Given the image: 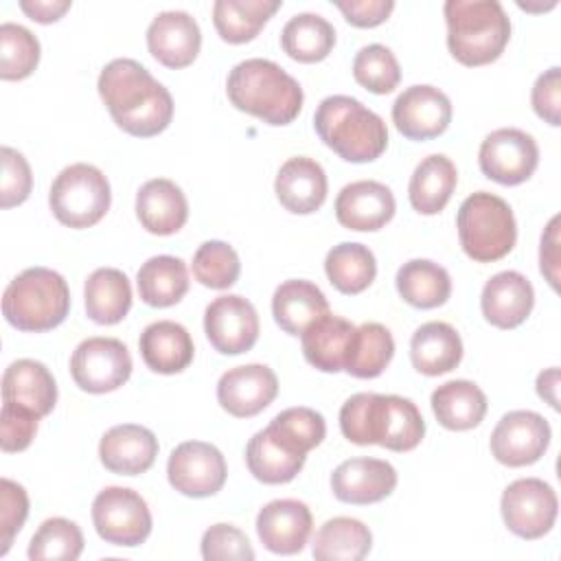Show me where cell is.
Here are the masks:
<instances>
[{"mask_svg": "<svg viewBox=\"0 0 561 561\" xmlns=\"http://www.w3.org/2000/svg\"><path fill=\"white\" fill-rule=\"evenodd\" d=\"M96 88L114 123L131 136H158L173 118L171 92L136 59L118 57L105 64Z\"/></svg>", "mask_w": 561, "mask_h": 561, "instance_id": "1", "label": "cell"}, {"mask_svg": "<svg viewBox=\"0 0 561 561\" xmlns=\"http://www.w3.org/2000/svg\"><path fill=\"white\" fill-rule=\"evenodd\" d=\"M340 430L355 445H381L410 451L425 436V421L412 399L399 394L357 392L340 408Z\"/></svg>", "mask_w": 561, "mask_h": 561, "instance_id": "2", "label": "cell"}, {"mask_svg": "<svg viewBox=\"0 0 561 561\" xmlns=\"http://www.w3.org/2000/svg\"><path fill=\"white\" fill-rule=\"evenodd\" d=\"M230 103L267 125H289L302 110V88L276 61L252 57L239 61L226 81Z\"/></svg>", "mask_w": 561, "mask_h": 561, "instance_id": "3", "label": "cell"}, {"mask_svg": "<svg viewBox=\"0 0 561 561\" xmlns=\"http://www.w3.org/2000/svg\"><path fill=\"white\" fill-rule=\"evenodd\" d=\"M320 140L346 162H373L388 147V127L379 114L346 94L320 101L313 114Z\"/></svg>", "mask_w": 561, "mask_h": 561, "instance_id": "4", "label": "cell"}, {"mask_svg": "<svg viewBox=\"0 0 561 561\" xmlns=\"http://www.w3.org/2000/svg\"><path fill=\"white\" fill-rule=\"evenodd\" d=\"M447 48L462 66L495 61L508 39L511 20L497 0H447Z\"/></svg>", "mask_w": 561, "mask_h": 561, "instance_id": "5", "label": "cell"}, {"mask_svg": "<svg viewBox=\"0 0 561 561\" xmlns=\"http://www.w3.org/2000/svg\"><path fill=\"white\" fill-rule=\"evenodd\" d=\"M68 311V283L59 272L42 265L20 272L2 294V313L18 331H50L66 320Z\"/></svg>", "mask_w": 561, "mask_h": 561, "instance_id": "6", "label": "cell"}, {"mask_svg": "<svg viewBox=\"0 0 561 561\" xmlns=\"http://www.w3.org/2000/svg\"><path fill=\"white\" fill-rule=\"evenodd\" d=\"M456 228L465 254L478 263L504 259L517 241L513 208L506 199L489 191H478L462 199Z\"/></svg>", "mask_w": 561, "mask_h": 561, "instance_id": "7", "label": "cell"}, {"mask_svg": "<svg viewBox=\"0 0 561 561\" xmlns=\"http://www.w3.org/2000/svg\"><path fill=\"white\" fill-rule=\"evenodd\" d=\"M48 204L59 224L75 230L90 228L99 224L110 210V182L94 164H70L61 169L53 180Z\"/></svg>", "mask_w": 561, "mask_h": 561, "instance_id": "8", "label": "cell"}, {"mask_svg": "<svg viewBox=\"0 0 561 561\" xmlns=\"http://www.w3.org/2000/svg\"><path fill=\"white\" fill-rule=\"evenodd\" d=\"M92 524L105 543L136 548L151 533V511L138 491L105 486L92 502Z\"/></svg>", "mask_w": 561, "mask_h": 561, "instance_id": "9", "label": "cell"}, {"mask_svg": "<svg viewBox=\"0 0 561 561\" xmlns=\"http://www.w3.org/2000/svg\"><path fill=\"white\" fill-rule=\"evenodd\" d=\"M500 511L513 535L522 539H539L552 530L559 500L554 489L541 478H519L504 489Z\"/></svg>", "mask_w": 561, "mask_h": 561, "instance_id": "10", "label": "cell"}, {"mask_svg": "<svg viewBox=\"0 0 561 561\" xmlns=\"http://www.w3.org/2000/svg\"><path fill=\"white\" fill-rule=\"evenodd\" d=\"M131 355L116 337H88L77 344L70 357L75 383L92 394L118 390L131 375Z\"/></svg>", "mask_w": 561, "mask_h": 561, "instance_id": "11", "label": "cell"}, {"mask_svg": "<svg viewBox=\"0 0 561 561\" xmlns=\"http://www.w3.org/2000/svg\"><path fill=\"white\" fill-rule=\"evenodd\" d=\"M480 171L504 186L526 182L539 164V147L530 134L517 127L491 131L478 151Z\"/></svg>", "mask_w": 561, "mask_h": 561, "instance_id": "12", "label": "cell"}, {"mask_svg": "<svg viewBox=\"0 0 561 561\" xmlns=\"http://www.w3.org/2000/svg\"><path fill=\"white\" fill-rule=\"evenodd\" d=\"M167 478L182 495L210 497L226 484V458L210 443L184 440L169 456Z\"/></svg>", "mask_w": 561, "mask_h": 561, "instance_id": "13", "label": "cell"}, {"mask_svg": "<svg viewBox=\"0 0 561 561\" xmlns=\"http://www.w3.org/2000/svg\"><path fill=\"white\" fill-rule=\"evenodd\" d=\"M552 438L550 423L533 410L506 412L491 432V454L506 467H526L537 462Z\"/></svg>", "mask_w": 561, "mask_h": 561, "instance_id": "14", "label": "cell"}, {"mask_svg": "<svg viewBox=\"0 0 561 561\" xmlns=\"http://www.w3.org/2000/svg\"><path fill=\"white\" fill-rule=\"evenodd\" d=\"M259 313L254 305L239 296L226 294L215 298L204 311V331L210 346L221 355H241L259 340Z\"/></svg>", "mask_w": 561, "mask_h": 561, "instance_id": "15", "label": "cell"}, {"mask_svg": "<svg viewBox=\"0 0 561 561\" xmlns=\"http://www.w3.org/2000/svg\"><path fill=\"white\" fill-rule=\"evenodd\" d=\"M392 123L410 140L436 138L451 123V101L434 85H410L392 103Z\"/></svg>", "mask_w": 561, "mask_h": 561, "instance_id": "16", "label": "cell"}, {"mask_svg": "<svg viewBox=\"0 0 561 561\" xmlns=\"http://www.w3.org/2000/svg\"><path fill=\"white\" fill-rule=\"evenodd\" d=\"M276 394L278 377L265 364L234 366L217 381L219 405L237 419L256 416L276 399Z\"/></svg>", "mask_w": 561, "mask_h": 561, "instance_id": "17", "label": "cell"}, {"mask_svg": "<svg viewBox=\"0 0 561 561\" xmlns=\"http://www.w3.org/2000/svg\"><path fill=\"white\" fill-rule=\"evenodd\" d=\"M313 517L305 502L283 497L267 502L256 515V535L274 554L300 552L311 535Z\"/></svg>", "mask_w": 561, "mask_h": 561, "instance_id": "18", "label": "cell"}, {"mask_svg": "<svg viewBox=\"0 0 561 561\" xmlns=\"http://www.w3.org/2000/svg\"><path fill=\"white\" fill-rule=\"evenodd\" d=\"M397 486V469L381 458H348L331 473V491L346 504H375Z\"/></svg>", "mask_w": 561, "mask_h": 561, "instance_id": "19", "label": "cell"}, {"mask_svg": "<svg viewBox=\"0 0 561 561\" xmlns=\"http://www.w3.org/2000/svg\"><path fill=\"white\" fill-rule=\"evenodd\" d=\"M147 48L167 68H186L202 48L197 20L186 11H162L147 26Z\"/></svg>", "mask_w": 561, "mask_h": 561, "instance_id": "20", "label": "cell"}, {"mask_svg": "<svg viewBox=\"0 0 561 561\" xmlns=\"http://www.w3.org/2000/svg\"><path fill=\"white\" fill-rule=\"evenodd\" d=\"M397 210L392 191L377 180H357L346 184L335 197V217L340 226L355 232H375L383 228Z\"/></svg>", "mask_w": 561, "mask_h": 561, "instance_id": "21", "label": "cell"}, {"mask_svg": "<svg viewBox=\"0 0 561 561\" xmlns=\"http://www.w3.org/2000/svg\"><path fill=\"white\" fill-rule=\"evenodd\" d=\"M156 434L138 423L110 427L99 443L101 465L118 476H138L151 469L158 456Z\"/></svg>", "mask_w": 561, "mask_h": 561, "instance_id": "22", "label": "cell"}, {"mask_svg": "<svg viewBox=\"0 0 561 561\" xmlns=\"http://www.w3.org/2000/svg\"><path fill=\"white\" fill-rule=\"evenodd\" d=\"M535 305V289L530 280L515 272L504 270L493 274L480 296L482 316L489 324L497 329H515L530 316Z\"/></svg>", "mask_w": 561, "mask_h": 561, "instance_id": "23", "label": "cell"}, {"mask_svg": "<svg viewBox=\"0 0 561 561\" xmlns=\"http://www.w3.org/2000/svg\"><path fill=\"white\" fill-rule=\"evenodd\" d=\"M274 191L285 210L311 215L324 204L329 182L320 162L307 156H294L278 169Z\"/></svg>", "mask_w": 561, "mask_h": 561, "instance_id": "24", "label": "cell"}, {"mask_svg": "<svg viewBox=\"0 0 561 561\" xmlns=\"http://www.w3.org/2000/svg\"><path fill=\"white\" fill-rule=\"evenodd\" d=\"M136 217L151 234H175L188 219L186 195L173 180H147L136 193Z\"/></svg>", "mask_w": 561, "mask_h": 561, "instance_id": "25", "label": "cell"}, {"mask_svg": "<svg viewBox=\"0 0 561 561\" xmlns=\"http://www.w3.org/2000/svg\"><path fill=\"white\" fill-rule=\"evenodd\" d=\"M140 357L149 370L160 375H175L188 368L195 355L193 337L180 322L158 320L145 327L138 340Z\"/></svg>", "mask_w": 561, "mask_h": 561, "instance_id": "26", "label": "cell"}, {"mask_svg": "<svg viewBox=\"0 0 561 561\" xmlns=\"http://www.w3.org/2000/svg\"><path fill=\"white\" fill-rule=\"evenodd\" d=\"M2 401L28 408L39 419L50 414L57 403L53 373L37 359H15L2 375Z\"/></svg>", "mask_w": 561, "mask_h": 561, "instance_id": "27", "label": "cell"}, {"mask_svg": "<svg viewBox=\"0 0 561 561\" xmlns=\"http://www.w3.org/2000/svg\"><path fill=\"white\" fill-rule=\"evenodd\" d=\"M324 313H329V300L311 280L289 278L280 283L272 296V316L289 335H302V331Z\"/></svg>", "mask_w": 561, "mask_h": 561, "instance_id": "28", "label": "cell"}, {"mask_svg": "<svg viewBox=\"0 0 561 561\" xmlns=\"http://www.w3.org/2000/svg\"><path fill=\"white\" fill-rule=\"evenodd\" d=\"M412 366L427 377L454 370L462 359V340L458 331L440 320L421 324L410 340Z\"/></svg>", "mask_w": 561, "mask_h": 561, "instance_id": "29", "label": "cell"}, {"mask_svg": "<svg viewBox=\"0 0 561 561\" xmlns=\"http://www.w3.org/2000/svg\"><path fill=\"white\" fill-rule=\"evenodd\" d=\"M353 333L355 324L351 320L324 313L302 331V355L322 373H340L344 370Z\"/></svg>", "mask_w": 561, "mask_h": 561, "instance_id": "30", "label": "cell"}, {"mask_svg": "<svg viewBox=\"0 0 561 561\" xmlns=\"http://www.w3.org/2000/svg\"><path fill=\"white\" fill-rule=\"evenodd\" d=\"M432 412L436 421L451 432H467L482 423L486 414V394L469 379H451L432 392Z\"/></svg>", "mask_w": 561, "mask_h": 561, "instance_id": "31", "label": "cell"}, {"mask_svg": "<svg viewBox=\"0 0 561 561\" xmlns=\"http://www.w3.org/2000/svg\"><path fill=\"white\" fill-rule=\"evenodd\" d=\"M456 184H458L456 164L443 153H432L416 164L410 178V184H408L410 204L421 215H436L451 199Z\"/></svg>", "mask_w": 561, "mask_h": 561, "instance_id": "32", "label": "cell"}, {"mask_svg": "<svg viewBox=\"0 0 561 561\" xmlns=\"http://www.w3.org/2000/svg\"><path fill=\"white\" fill-rule=\"evenodd\" d=\"M138 296L149 307H173L188 291V270L180 256L158 254L147 259L136 274Z\"/></svg>", "mask_w": 561, "mask_h": 561, "instance_id": "33", "label": "cell"}, {"mask_svg": "<svg viewBox=\"0 0 561 561\" xmlns=\"http://www.w3.org/2000/svg\"><path fill=\"white\" fill-rule=\"evenodd\" d=\"M85 313L96 324H116L131 309V285L116 267L94 270L83 287Z\"/></svg>", "mask_w": 561, "mask_h": 561, "instance_id": "34", "label": "cell"}, {"mask_svg": "<svg viewBox=\"0 0 561 561\" xmlns=\"http://www.w3.org/2000/svg\"><path fill=\"white\" fill-rule=\"evenodd\" d=\"M394 285L399 296L416 309H436L451 296V278L447 270L430 259H412L403 263Z\"/></svg>", "mask_w": 561, "mask_h": 561, "instance_id": "35", "label": "cell"}, {"mask_svg": "<svg viewBox=\"0 0 561 561\" xmlns=\"http://www.w3.org/2000/svg\"><path fill=\"white\" fill-rule=\"evenodd\" d=\"M373 548L370 528L355 517L327 519L313 537L311 554L318 561H362Z\"/></svg>", "mask_w": 561, "mask_h": 561, "instance_id": "36", "label": "cell"}, {"mask_svg": "<svg viewBox=\"0 0 561 561\" xmlns=\"http://www.w3.org/2000/svg\"><path fill=\"white\" fill-rule=\"evenodd\" d=\"M280 9V0H217L213 24L228 44L252 42L265 22Z\"/></svg>", "mask_w": 561, "mask_h": 561, "instance_id": "37", "label": "cell"}, {"mask_svg": "<svg viewBox=\"0 0 561 561\" xmlns=\"http://www.w3.org/2000/svg\"><path fill=\"white\" fill-rule=\"evenodd\" d=\"M280 46L291 59L300 64H316L327 59L333 50L335 28L318 13H296L280 31Z\"/></svg>", "mask_w": 561, "mask_h": 561, "instance_id": "38", "label": "cell"}, {"mask_svg": "<svg viewBox=\"0 0 561 561\" xmlns=\"http://www.w3.org/2000/svg\"><path fill=\"white\" fill-rule=\"evenodd\" d=\"M324 272L329 283L346 294H362L377 276V261L368 245L355 241H342L327 252Z\"/></svg>", "mask_w": 561, "mask_h": 561, "instance_id": "39", "label": "cell"}, {"mask_svg": "<svg viewBox=\"0 0 561 561\" xmlns=\"http://www.w3.org/2000/svg\"><path fill=\"white\" fill-rule=\"evenodd\" d=\"M305 458L307 456L280 445L267 430H259L245 447V465L263 484L291 482L300 473Z\"/></svg>", "mask_w": 561, "mask_h": 561, "instance_id": "40", "label": "cell"}, {"mask_svg": "<svg viewBox=\"0 0 561 561\" xmlns=\"http://www.w3.org/2000/svg\"><path fill=\"white\" fill-rule=\"evenodd\" d=\"M392 355V333L379 322H364L355 327L344 370L357 379H373L386 370Z\"/></svg>", "mask_w": 561, "mask_h": 561, "instance_id": "41", "label": "cell"}, {"mask_svg": "<svg viewBox=\"0 0 561 561\" xmlns=\"http://www.w3.org/2000/svg\"><path fill=\"white\" fill-rule=\"evenodd\" d=\"M265 430L280 445L302 456H307L313 447H318L327 436L324 416L313 408H305V405H296L278 412Z\"/></svg>", "mask_w": 561, "mask_h": 561, "instance_id": "42", "label": "cell"}, {"mask_svg": "<svg viewBox=\"0 0 561 561\" xmlns=\"http://www.w3.org/2000/svg\"><path fill=\"white\" fill-rule=\"evenodd\" d=\"M83 552L81 528L66 517H50L39 524L28 543L31 561H75Z\"/></svg>", "mask_w": 561, "mask_h": 561, "instance_id": "43", "label": "cell"}, {"mask_svg": "<svg viewBox=\"0 0 561 561\" xmlns=\"http://www.w3.org/2000/svg\"><path fill=\"white\" fill-rule=\"evenodd\" d=\"M39 42L22 24H0V77L4 81L26 79L39 64Z\"/></svg>", "mask_w": 561, "mask_h": 561, "instance_id": "44", "label": "cell"}, {"mask_svg": "<svg viewBox=\"0 0 561 561\" xmlns=\"http://www.w3.org/2000/svg\"><path fill=\"white\" fill-rule=\"evenodd\" d=\"M241 261L237 250L219 239L204 241L193 254V276L210 289H228L237 283Z\"/></svg>", "mask_w": 561, "mask_h": 561, "instance_id": "45", "label": "cell"}, {"mask_svg": "<svg viewBox=\"0 0 561 561\" xmlns=\"http://www.w3.org/2000/svg\"><path fill=\"white\" fill-rule=\"evenodd\" d=\"M355 81L373 94H388L401 81V68L394 53L383 44L362 46L353 59Z\"/></svg>", "mask_w": 561, "mask_h": 561, "instance_id": "46", "label": "cell"}, {"mask_svg": "<svg viewBox=\"0 0 561 561\" xmlns=\"http://www.w3.org/2000/svg\"><path fill=\"white\" fill-rule=\"evenodd\" d=\"M202 557L206 561H250L254 559V548L237 526L213 524L202 535Z\"/></svg>", "mask_w": 561, "mask_h": 561, "instance_id": "47", "label": "cell"}, {"mask_svg": "<svg viewBox=\"0 0 561 561\" xmlns=\"http://www.w3.org/2000/svg\"><path fill=\"white\" fill-rule=\"evenodd\" d=\"M28 517V495L22 484L0 480V557H4Z\"/></svg>", "mask_w": 561, "mask_h": 561, "instance_id": "48", "label": "cell"}, {"mask_svg": "<svg viewBox=\"0 0 561 561\" xmlns=\"http://www.w3.org/2000/svg\"><path fill=\"white\" fill-rule=\"evenodd\" d=\"M39 416L24 405L2 401L0 412V447L7 454L24 451L37 434Z\"/></svg>", "mask_w": 561, "mask_h": 561, "instance_id": "49", "label": "cell"}, {"mask_svg": "<svg viewBox=\"0 0 561 561\" xmlns=\"http://www.w3.org/2000/svg\"><path fill=\"white\" fill-rule=\"evenodd\" d=\"M2 186H0V206L11 208L28 199L33 188V173L26 158L11 149L2 147Z\"/></svg>", "mask_w": 561, "mask_h": 561, "instance_id": "50", "label": "cell"}, {"mask_svg": "<svg viewBox=\"0 0 561 561\" xmlns=\"http://www.w3.org/2000/svg\"><path fill=\"white\" fill-rule=\"evenodd\" d=\"M533 110L548 125H561V68L552 66L541 72L530 92Z\"/></svg>", "mask_w": 561, "mask_h": 561, "instance_id": "51", "label": "cell"}, {"mask_svg": "<svg viewBox=\"0 0 561 561\" xmlns=\"http://www.w3.org/2000/svg\"><path fill=\"white\" fill-rule=\"evenodd\" d=\"M344 20L359 28H373L388 20L394 9L392 0H335Z\"/></svg>", "mask_w": 561, "mask_h": 561, "instance_id": "52", "label": "cell"}, {"mask_svg": "<svg viewBox=\"0 0 561 561\" xmlns=\"http://www.w3.org/2000/svg\"><path fill=\"white\" fill-rule=\"evenodd\" d=\"M539 267L546 280L550 283L552 289L559 287V215H554L543 234H541V245H539Z\"/></svg>", "mask_w": 561, "mask_h": 561, "instance_id": "53", "label": "cell"}, {"mask_svg": "<svg viewBox=\"0 0 561 561\" xmlns=\"http://www.w3.org/2000/svg\"><path fill=\"white\" fill-rule=\"evenodd\" d=\"M70 7H72L70 0H22L20 2V9L39 24L57 22Z\"/></svg>", "mask_w": 561, "mask_h": 561, "instance_id": "54", "label": "cell"}, {"mask_svg": "<svg viewBox=\"0 0 561 561\" xmlns=\"http://www.w3.org/2000/svg\"><path fill=\"white\" fill-rule=\"evenodd\" d=\"M537 394L550 403V408L559 410V368H546L537 375Z\"/></svg>", "mask_w": 561, "mask_h": 561, "instance_id": "55", "label": "cell"}]
</instances>
